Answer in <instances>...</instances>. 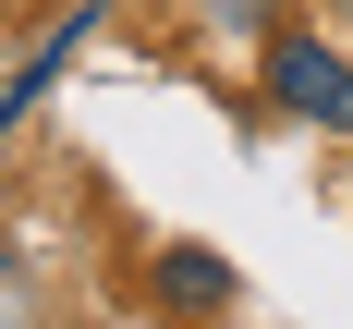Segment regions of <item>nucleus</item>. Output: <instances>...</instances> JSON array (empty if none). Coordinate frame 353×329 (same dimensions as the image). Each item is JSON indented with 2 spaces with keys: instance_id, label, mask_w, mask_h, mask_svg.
I'll return each instance as SVG.
<instances>
[{
  "instance_id": "1",
  "label": "nucleus",
  "mask_w": 353,
  "mask_h": 329,
  "mask_svg": "<svg viewBox=\"0 0 353 329\" xmlns=\"http://www.w3.org/2000/svg\"><path fill=\"white\" fill-rule=\"evenodd\" d=\"M268 98H281L292 122H317V134H353V61L329 37H305V25L268 37Z\"/></svg>"
},
{
  "instance_id": "2",
  "label": "nucleus",
  "mask_w": 353,
  "mask_h": 329,
  "mask_svg": "<svg viewBox=\"0 0 353 329\" xmlns=\"http://www.w3.org/2000/svg\"><path fill=\"white\" fill-rule=\"evenodd\" d=\"M85 25H98V0H85V12H61V25H49V37H37V49H25V73L0 86V134H12V122H25V110L49 98V86H61V61H73V49H85Z\"/></svg>"
},
{
  "instance_id": "3",
  "label": "nucleus",
  "mask_w": 353,
  "mask_h": 329,
  "mask_svg": "<svg viewBox=\"0 0 353 329\" xmlns=\"http://www.w3.org/2000/svg\"><path fill=\"white\" fill-rule=\"evenodd\" d=\"M146 292L195 317V305H232L244 281H232V256H208V244H159V268H146Z\"/></svg>"
}]
</instances>
